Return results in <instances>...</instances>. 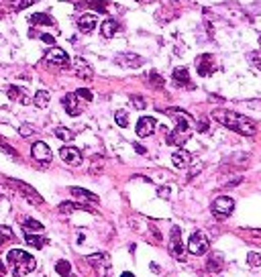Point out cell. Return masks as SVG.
I'll return each mask as SVG.
<instances>
[{"label":"cell","instance_id":"cell-40","mask_svg":"<svg viewBox=\"0 0 261 277\" xmlns=\"http://www.w3.org/2000/svg\"><path fill=\"white\" fill-rule=\"evenodd\" d=\"M196 129H198V131H200V133H204V131H206V129H208V125H206V121H200V123H198V127H196Z\"/></svg>","mask_w":261,"mask_h":277},{"label":"cell","instance_id":"cell-32","mask_svg":"<svg viewBox=\"0 0 261 277\" xmlns=\"http://www.w3.org/2000/svg\"><path fill=\"white\" fill-rule=\"evenodd\" d=\"M56 271H58L60 275L68 277V275H70V271H72V265H70L68 261H58V263H56Z\"/></svg>","mask_w":261,"mask_h":277},{"label":"cell","instance_id":"cell-16","mask_svg":"<svg viewBox=\"0 0 261 277\" xmlns=\"http://www.w3.org/2000/svg\"><path fill=\"white\" fill-rule=\"evenodd\" d=\"M117 62H119L121 66L133 68V70L143 66V58H139V55H135V53H123V55H119V58H117Z\"/></svg>","mask_w":261,"mask_h":277},{"label":"cell","instance_id":"cell-20","mask_svg":"<svg viewBox=\"0 0 261 277\" xmlns=\"http://www.w3.org/2000/svg\"><path fill=\"white\" fill-rule=\"evenodd\" d=\"M29 21H31V25H47V27H54L56 25L54 17L47 15V13H35V15H31Z\"/></svg>","mask_w":261,"mask_h":277},{"label":"cell","instance_id":"cell-8","mask_svg":"<svg viewBox=\"0 0 261 277\" xmlns=\"http://www.w3.org/2000/svg\"><path fill=\"white\" fill-rule=\"evenodd\" d=\"M215 70H217V66H215V58H213L211 53H202L200 58L196 60V72H198V76L208 78Z\"/></svg>","mask_w":261,"mask_h":277},{"label":"cell","instance_id":"cell-19","mask_svg":"<svg viewBox=\"0 0 261 277\" xmlns=\"http://www.w3.org/2000/svg\"><path fill=\"white\" fill-rule=\"evenodd\" d=\"M78 27H80V31L82 33H92L94 31V27H96V15H82L80 17V21H78Z\"/></svg>","mask_w":261,"mask_h":277},{"label":"cell","instance_id":"cell-21","mask_svg":"<svg viewBox=\"0 0 261 277\" xmlns=\"http://www.w3.org/2000/svg\"><path fill=\"white\" fill-rule=\"evenodd\" d=\"M117 29H119V25H117L113 19H109V21H104V23H102L100 33H102V37H104V39H111V37H115V35H117Z\"/></svg>","mask_w":261,"mask_h":277},{"label":"cell","instance_id":"cell-39","mask_svg":"<svg viewBox=\"0 0 261 277\" xmlns=\"http://www.w3.org/2000/svg\"><path fill=\"white\" fill-rule=\"evenodd\" d=\"M158 196H160V198H170V188H160V190H158Z\"/></svg>","mask_w":261,"mask_h":277},{"label":"cell","instance_id":"cell-43","mask_svg":"<svg viewBox=\"0 0 261 277\" xmlns=\"http://www.w3.org/2000/svg\"><path fill=\"white\" fill-rule=\"evenodd\" d=\"M121 277H135V275H133V273H129V271H125V273H123Z\"/></svg>","mask_w":261,"mask_h":277},{"label":"cell","instance_id":"cell-36","mask_svg":"<svg viewBox=\"0 0 261 277\" xmlns=\"http://www.w3.org/2000/svg\"><path fill=\"white\" fill-rule=\"evenodd\" d=\"M74 94H76L78 98H82V100H86V102H90V100L94 98V96H92V92H90V90H86V88H80V90H76Z\"/></svg>","mask_w":261,"mask_h":277},{"label":"cell","instance_id":"cell-42","mask_svg":"<svg viewBox=\"0 0 261 277\" xmlns=\"http://www.w3.org/2000/svg\"><path fill=\"white\" fill-rule=\"evenodd\" d=\"M247 233H249V235H253V237H261V231H257V229H249Z\"/></svg>","mask_w":261,"mask_h":277},{"label":"cell","instance_id":"cell-7","mask_svg":"<svg viewBox=\"0 0 261 277\" xmlns=\"http://www.w3.org/2000/svg\"><path fill=\"white\" fill-rule=\"evenodd\" d=\"M233 208H235V202H233V198H229V196H221V198H217V200L213 202V214H215L217 218H227V216L233 212Z\"/></svg>","mask_w":261,"mask_h":277},{"label":"cell","instance_id":"cell-47","mask_svg":"<svg viewBox=\"0 0 261 277\" xmlns=\"http://www.w3.org/2000/svg\"><path fill=\"white\" fill-rule=\"evenodd\" d=\"M68 277H70V275H68Z\"/></svg>","mask_w":261,"mask_h":277},{"label":"cell","instance_id":"cell-37","mask_svg":"<svg viewBox=\"0 0 261 277\" xmlns=\"http://www.w3.org/2000/svg\"><path fill=\"white\" fill-rule=\"evenodd\" d=\"M131 102L135 104V108H137V110H143V108L147 106L145 98H141V96H137V94H133V96H131Z\"/></svg>","mask_w":261,"mask_h":277},{"label":"cell","instance_id":"cell-33","mask_svg":"<svg viewBox=\"0 0 261 277\" xmlns=\"http://www.w3.org/2000/svg\"><path fill=\"white\" fill-rule=\"evenodd\" d=\"M35 3V0H11V9L13 11H23L27 7H31Z\"/></svg>","mask_w":261,"mask_h":277},{"label":"cell","instance_id":"cell-13","mask_svg":"<svg viewBox=\"0 0 261 277\" xmlns=\"http://www.w3.org/2000/svg\"><path fill=\"white\" fill-rule=\"evenodd\" d=\"M31 153H33V159H37V161H41V163H49V161H51V149H49V145L43 143V141L33 143Z\"/></svg>","mask_w":261,"mask_h":277},{"label":"cell","instance_id":"cell-25","mask_svg":"<svg viewBox=\"0 0 261 277\" xmlns=\"http://www.w3.org/2000/svg\"><path fill=\"white\" fill-rule=\"evenodd\" d=\"M23 231H25V233H31V231H35V233H41V231H43V225L39 223V220L25 218V220H23Z\"/></svg>","mask_w":261,"mask_h":277},{"label":"cell","instance_id":"cell-22","mask_svg":"<svg viewBox=\"0 0 261 277\" xmlns=\"http://www.w3.org/2000/svg\"><path fill=\"white\" fill-rule=\"evenodd\" d=\"M72 196L78 198V200H84V202H92V204L98 202V196H96V194H90L88 190H82V188H72Z\"/></svg>","mask_w":261,"mask_h":277},{"label":"cell","instance_id":"cell-38","mask_svg":"<svg viewBox=\"0 0 261 277\" xmlns=\"http://www.w3.org/2000/svg\"><path fill=\"white\" fill-rule=\"evenodd\" d=\"M41 41H43V43H47V45H56V39L51 37V35H47V33H43V35H41Z\"/></svg>","mask_w":261,"mask_h":277},{"label":"cell","instance_id":"cell-26","mask_svg":"<svg viewBox=\"0 0 261 277\" xmlns=\"http://www.w3.org/2000/svg\"><path fill=\"white\" fill-rule=\"evenodd\" d=\"M33 102H35L37 108H47V106H49V92H47V90H39V92L35 94Z\"/></svg>","mask_w":261,"mask_h":277},{"label":"cell","instance_id":"cell-34","mask_svg":"<svg viewBox=\"0 0 261 277\" xmlns=\"http://www.w3.org/2000/svg\"><path fill=\"white\" fill-rule=\"evenodd\" d=\"M221 265H223V257L221 255H215V259L208 261V269H211V271H221Z\"/></svg>","mask_w":261,"mask_h":277},{"label":"cell","instance_id":"cell-23","mask_svg":"<svg viewBox=\"0 0 261 277\" xmlns=\"http://www.w3.org/2000/svg\"><path fill=\"white\" fill-rule=\"evenodd\" d=\"M174 82H176V86H190L188 70L186 68H176L174 70Z\"/></svg>","mask_w":261,"mask_h":277},{"label":"cell","instance_id":"cell-24","mask_svg":"<svg viewBox=\"0 0 261 277\" xmlns=\"http://www.w3.org/2000/svg\"><path fill=\"white\" fill-rule=\"evenodd\" d=\"M76 210H90V208L86 204H76V202H64V204H60V212L62 214H72Z\"/></svg>","mask_w":261,"mask_h":277},{"label":"cell","instance_id":"cell-29","mask_svg":"<svg viewBox=\"0 0 261 277\" xmlns=\"http://www.w3.org/2000/svg\"><path fill=\"white\" fill-rule=\"evenodd\" d=\"M56 137L68 143V141H72V139H74V133H72L70 129H66V127H58V129H56Z\"/></svg>","mask_w":261,"mask_h":277},{"label":"cell","instance_id":"cell-11","mask_svg":"<svg viewBox=\"0 0 261 277\" xmlns=\"http://www.w3.org/2000/svg\"><path fill=\"white\" fill-rule=\"evenodd\" d=\"M72 68H74V74L78 78H82V80H92L94 78V70H92V66L84 58H76L74 64H72Z\"/></svg>","mask_w":261,"mask_h":277},{"label":"cell","instance_id":"cell-3","mask_svg":"<svg viewBox=\"0 0 261 277\" xmlns=\"http://www.w3.org/2000/svg\"><path fill=\"white\" fill-rule=\"evenodd\" d=\"M7 265L15 277H23L37 267V261L33 255L25 253L23 249H13L7 253Z\"/></svg>","mask_w":261,"mask_h":277},{"label":"cell","instance_id":"cell-31","mask_svg":"<svg viewBox=\"0 0 261 277\" xmlns=\"http://www.w3.org/2000/svg\"><path fill=\"white\" fill-rule=\"evenodd\" d=\"M149 84H151L153 88H158V90H162L166 82H164V78H162V76H160L158 72H151V76H149Z\"/></svg>","mask_w":261,"mask_h":277},{"label":"cell","instance_id":"cell-18","mask_svg":"<svg viewBox=\"0 0 261 277\" xmlns=\"http://www.w3.org/2000/svg\"><path fill=\"white\" fill-rule=\"evenodd\" d=\"M7 94H9L11 100H17V102H21V104H29V102H31V98L27 96V90H23V88L9 86V88H7Z\"/></svg>","mask_w":261,"mask_h":277},{"label":"cell","instance_id":"cell-14","mask_svg":"<svg viewBox=\"0 0 261 277\" xmlns=\"http://www.w3.org/2000/svg\"><path fill=\"white\" fill-rule=\"evenodd\" d=\"M155 125H158V123H155V119L153 117H141L139 119V123H137V135L139 137H151L153 133H155Z\"/></svg>","mask_w":261,"mask_h":277},{"label":"cell","instance_id":"cell-44","mask_svg":"<svg viewBox=\"0 0 261 277\" xmlns=\"http://www.w3.org/2000/svg\"><path fill=\"white\" fill-rule=\"evenodd\" d=\"M0 19H3V9H0Z\"/></svg>","mask_w":261,"mask_h":277},{"label":"cell","instance_id":"cell-28","mask_svg":"<svg viewBox=\"0 0 261 277\" xmlns=\"http://www.w3.org/2000/svg\"><path fill=\"white\" fill-rule=\"evenodd\" d=\"M11 241H13V231H11L9 227L0 225V247H5V245L11 243Z\"/></svg>","mask_w":261,"mask_h":277},{"label":"cell","instance_id":"cell-2","mask_svg":"<svg viewBox=\"0 0 261 277\" xmlns=\"http://www.w3.org/2000/svg\"><path fill=\"white\" fill-rule=\"evenodd\" d=\"M168 115H172V117L178 121V127L174 129V133L168 135V143L182 147V145L190 139V135H192V119L184 113V110H178V108H170Z\"/></svg>","mask_w":261,"mask_h":277},{"label":"cell","instance_id":"cell-10","mask_svg":"<svg viewBox=\"0 0 261 277\" xmlns=\"http://www.w3.org/2000/svg\"><path fill=\"white\" fill-rule=\"evenodd\" d=\"M170 253H172V257H174V259H180V261H184V259H186V253H184V245H182V237H180V229H178V227H172Z\"/></svg>","mask_w":261,"mask_h":277},{"label":"cell","instance_id":"cell-12","mask_svg":"<svg viewBox=\"0 0 261 277\" xmlns=\"http://www.w3.org/2000/svg\"><path fill=\"white\" fill-rule=\"evenodd\" d=\"M62 104H64L66 113H68L70 117H78V115H82V104H80V98H78L76 94H66L64 100H62Z\"/></svg>","mask_w":261,"mask_h":277},{"label":"cell","instance_id":"cell-41","mask_svg":"<svg viewBox=\"0 0 261 277\" xmlns=\"http://www.w3.org/2000/svg\"><path fill=\"white\" fill-rule=\"evenodd\" d=\"M31 133H33V129H29V127H21V135H23V137H29Z\"/></svg>","mask_w":261,"mask_h":277},{"label":"cell","instance_id":"cell-17","mask_svg":"<svg viewBox=\"0 0 261 277\" xmlns=\"http://www.w3.org/2000/svg\"><path fill=\"white\" fill-rule=\"evenodd\" d=\"M172 161H174V165H176V168L184 170V168H188V165L192 163V155H190L188 151H184V149H178V151H174V155H172Z\"/></svg>","mask_w":261,"mask_h":277},{"label":"cell","instance_id":"cell-4","mask_svg":"<svg viewBox=\"0 0 261 277\" xmlns=\"http://www.w3.org/2000/svg\"><path fill=\"white\" fill-rule=\"evenodd\" d=\"M208 249H211V241H208V237L202 231H196L188 241V251L196 257H202V255L208 253Z\"/></svg>","mask_w":261,"mask_h":277},{"label":"cell","instance_id":"cell-45","mask_svg":"<svg viewBox=\"0 0 261 277\" xmlns=\"http://www.w3.org/2000/svg\"><path fill=\"white\" fill-rule=\"evenodd\" d=\"M259 45H261V37H259Z\"/></svg>","mask_w":261,"mask_h":277},{"label":"cell","instance_id":"cell-6","mask_svg":"<svg viewBox=\"0 0 261 277\" xmlns=\"http://www.w3.org/2000/svg\"><path fill=\"white\" fill-rule=\"evenodd\" d=\"M45 62L51 66H58V68H70V55L60 47H51L45 53Z\"/></svg>","mask_w":261,"mask_h":277},{"label":"cell","instance_id":"cell-9","mask_svg":"<svg viewBox=\"0 0 261 277\" xmlns=\"http://www.w3.org/2000/svg\"><path fill=\"white\" fill-rule=\"evenodd\" d=\"M9 184H11V186H15V188H17V190H19V192H21V194H23V196L31 202V204H35V206H41V204H43V198H41V196H39V194H37V192L29 186V184L19 182V180H11Z\"/></svg>","mask_w":261,"mask_h":277},{"label":"cell","instance_id":"cell-30","mask_svg":"<svg viewBox=\"0 0 261 277\" xmlns=\"http://www.w3.org/2000/svg\"><path fill=\"white\" fill-rule=\"evenodd\" d=\"M115 121H117V125L119 127H127L129 125V115H127V110H117V113H115Z\"/></svg>","mask_w":261,"mask_h":277},{"label":"cell","instance_id":"cell-46","mask_svg":"<svg viewBox=\"0 0 261 277\" xmlns=\"http://www.w3.org/2000/svg\"><path fill=\"white\" fill-rule=\"evenodd\" d=\"M104 3H107V0H104Z\"/></svg>","mask_w":261,"mask_h":277},{"label":"cell","instance_id":"cell-35","mask_svg":"<svg viewBox=\"0 0 261 277\" xmlns=\"http://www.w3.org/2000/svg\"><path fill=\"white\" fill-rule=\"evenodd\" d=\"M247 263H249L253 269L261 267V255H257V253H249V255H247Z\"/></svg>","mask_w":261,"mask_h":277},{"label":"cell","instance_id":"cell-15","mask_svg":"<svg viewBox=\"0 0 261 277\" xmlns=\"http://www.w3.org/2000/svg\"><path fill=\"white\" fill-rule=\"evenodd\" d=\"M60 157L64 159V163L74 165V168L82 163V153H80L76 147H64V149L60 151Z\"/></svg>","mask_w":261,"mask_h":277},{"label":"cell","instance_id":"cell-5","mask_svg":"<svg viewBox=\"0 0 261 277\" xmlns=\"http://www.w3.org/2000/svg\"><path fill=\"white\" fill-rule=\"evenodd\" d=\"M88 263L96 269L98 277H111V267H113V263H111V257H109L107 253L90 255V257H88Z\"/></svg>","mask_w":261,"mask_h":277},{"label":"cell","instance_id":"cell-1","mask_svg":"<svg viewBox=\"0 0 261 277\" xmlns=\"http://www.w3.org/2000/svg\"><path fill=\"white\" fill-rule=\"evenodd\" d=\"M213 119L217 123H221L223 127L239 133V135H245V137H253L257 133V125L255 121L239 115V113H233V110H215L213 113Z\"/></svg>","mask_w":261,"mask_h":277},{"label":"cell","instance_id":"cell-27","mask_svg":"<svg viewBox=\"0 0 261 277\" xmlns=\"http://www.w3.org/2000/svg\"><path fill=\"white\" fill-rule=\"evenodd\" d=\"M25 243L31 245V247H35V249H41V247L47 245V239H41V237H35L31 233H25Z\"/></svg>","mask_w":261,"mask_h":277}]
</instances>
